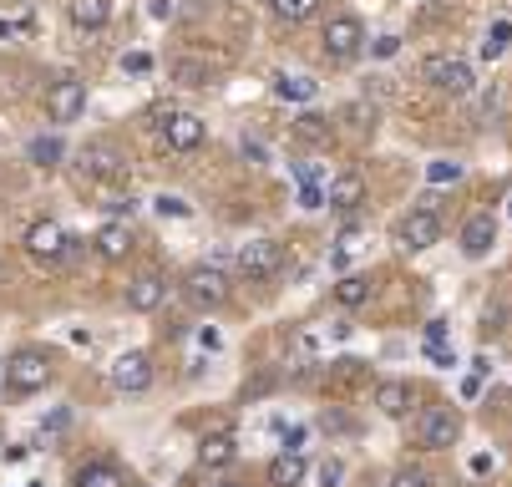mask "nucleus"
<instances>
[{
  "label": "nucleus",
  "instance_id": "1",
  "mask_svg": "<svg viewBox=\"0 0 512 487\" xmlns=\"http://www.w3.org/2000/svg\"><path fill=\"white\" fill-rule=\"evenodd\" d=\"M46 381H51V361H46L41 351H16V356L6 361V391L31 396V391H41Z\"/></svg>",
  "mask_w": 512,
  "mask_h": 487
},
{
  "label": "nucleus",
  "instance_id": "2",
  "mask_svg": "<svg viewBox=\"0 0 512 487\" xmlns=\"http://www.w3.org/2000/svg\"><path fill=\"white\" fill-rule=\"evenodd\" d=\"M416 437H421V447H431V452H447V447H457V437H462V416H457L452 406H431V411H421Z\"/></svg>",
  "mask_w": 512,
  "mask_h": 487
},
{
  "label": "nucleus",
  "instance_id": "3",
  "mask_svg": "<svg viewBox=\"0 0 512 487\" xmlns=\"http://www.w3.org/2000/svg\"><path fill=\"white\" fill-rule=\"evenodd\" d=\"M183 295H188V305H198V310H213V305H224V300H229V280H224V269H213V264H198V269L188 274Z\"/></svg>",
  "mask_w": 512,
  "mask_h": 487
},
{
  "label": "nucleus",
  "instance_id": "4",
  "mask_svg": "<svg viewBox=\"0 0 512 487\" xmlns=\"http://www.w3.org/2000/svg\"><path fill=\"white\" fill-rule=\"evenodd\" d=\"M421 77H426L436 92H452V97H467V92H472V66L457 61V56H431Z\"/></svg>",
  "mask_w": 512,
  "mask_h": 487
},
{
  "label": "nucleus",
  "instance_id": "5",
  "mask_svg": "<svg viewBox=\"0 0 512 487\" xmlns=\"http://www.w3.org/2000/svg\"><path fill=\"white\" fill-rule=\"evenodd\" d=\"M239 274L244 280H274V274L284 269V254H279V244L274 239H254V244H244L239 249Z\"/></svg>",
  "mask_w": 512,
  "mask_h": 487
},
{
  "label": "nucleus",
  "instance_id": "6",
  "mask_svg": "<svg viewBox=\"0 0 512 487\" xmlns=\"http://www.w3.org/2000/svg\"><path fill=\"white\" fill-rule=\"evenodd\" d=\"M82 112H87V82L61 77V82L46 92V117H51V122H77Z\"/></svg>",
  "mask_w": 512,
  "mask_h": 487
},
{
  "label": "nucleus",
  "instance_id": "7",
  "mask_svg": "<svg viewBox=\"0 0 512 487\" xmlns=\"http://www.w3.org/2000/svg\"><path fill=\"white\" fill-rule=\"evenodd\" d=\"M436 239H442V219H436V203L426 198L421 208H411L406 224H401V244L406 249H431Z\"/></svg>",
  "mask_w": 512,
  "mask_h": 487
},
{
  "label": "nucleus",
  "instance_id": "8",
  "mask_svg": "<svg viewBox=\"0 0 512 487\" xmlns=\"http://www.w3.org/2000/svg\"><path fill=\"white\" fill-rule=\"evenodd\" d=\"M112 386H117V391H127V396H142V391L153 386V361L142 356V351L117 356V361H112Z\"/></svg>",
  "mask_w": 512,
  "mask_h": 487
},
{
  "label": "nucleus",
  "instance_id": "9",
  "mask_svg": "<svg viewBox=\"0 0 512 487\" xmlns=\"http://www.w3.org/2000/svg\"><path fill=\"white\" fill-rule=\"evenodd\" d=\"M360 46H365V26H360L355 16H330V21H325V51H330L335 61H350Z\"/></svg>",
  "mask_w": 512,
  "mask_h": 487
},
{
  "label": "nucleus",
  "instance_id": "10",
  "mask_svg": "<svg viewBox=\"0 0 512 487\" xmlns=\"http://www.w3.org/2000/svg\"><path fill=\"white\" fill-rule=\"evenodd\" d=\"M66 244H71V239H66V229H61L56 219H36V224L26 229V254H31V259H46V264H51V259H66Z\"/></svg>",
  "mask_w": 512,
  "mask_h": 487
},
{
  "label": "nucleus",
  "instance_id": "11",
  "mask_svg": "<svg viewBox=\"0 0 512 487\" xmlns=\"http://www.w3.org/2000/svg\"><path fill=\"white\" fill-rule=\"evenodd\" d=\"M163 143H168L173 153H193V148L203 143V117H198V112H168Z\"/></svg>",
  "mask_w": 512,
  "mask_h": 487
},
{
  "label": "nucleus",
  "instance_id": "12",
  "mask_svg": "<svg viewBox=\"0 0 512 487\" xmlns=\"http://www.w3.org/2000/svg\"><path fill=\"white\" fill-rule=\"evenodd\" d=\"M163 300H168V280H163V274H137V280L127 285V305L137 315H153Z\"/></svg>",
  "mask_w": 512,
  "mask_h": 487
},
{
  "label": "nucleus",
  "instance_id": "13",
  "mask_svg": "<svg viewBox=\"0 0 512 487\" xmlns=\"http://www.w3.org/2000/svg\"><path fill=\"white\" fill-rule=\"evenodd\" d=\"M492 244H497V219L492 214H472L467 229H462V254L467 259H482Z\"/></svg>",
  "mask_w": 512,
  "mask_h": 487
},
{
  "label": "nucleus",
  "instance_id": "14",
  "mask_svg": "<svg viewBox=\"0 0 512 487\" xmlns=\"http://www.w3.org/2000/svg\"><path fill=\"white\" fill-rule=\"evenodd\" d=\"M71 487H127V472H122L117 462L97 457V462L77 467V477H71Z\"/></svg>",
  "mask_w": 512,
  "mask_h": 487
},
{
  "label": "nucleus",
  "instance_id": "15",
  "mask_svg": "<svg viewBox=\"0 0 512 487\" xmlns=\"http://www.w3.org/2000/svg\"><path fill=\"white\" fill-rule=\"evenodd\" d=\"M92 244H97V254H102V259H127V254H132V229H127L122 219H112V224H102V229H97V239H92Z\"/></svg>",
  "mask_w": 512,
  "mask_h": 487
},
{
  "label": "nucleus",
  "instance_id": "16",
  "mask_svg": "<svg viewBox=\"0 0 512 487\" xmlns=\"http://www.w3.org/2000/svg\"><path fill=\"white\" fill-rule=\"evenodd\" d=\"M360 198H365V178L360 173H340V178L325 183V203L330 208H355Z\"/></svg>",
  "mask_w": 512,
  "mask_h": 487
},
{
  "label": "nucleus",
  "instance_id": "17",
  "mask_svg": "<svg viewBox=\"0 0 512 487\" xmlns=\"http://www.w3.org/2000/svg\"><path fill=\"white\" fill-rule=\"evenodd\" d=\"M269 482L274 487H300L305 482V452H279L269 462Z\"/></svg>",
  "mask_w": 512,
  "mask_h": 487
},
{
  "label": "nucleus",
  "instance_id": "18",
  "mask_svg": "<svg viewBox=\"0 0 512 487\" xmlns=\"http://www.w3.org/2000/svg\"><path fill=\"white\" fill-rule=\"evenodd\" d=\"M82 158H87V173H97V178H122V173H127L122 153H117V148H107V143H92Z\"/></svg>",
  "mask_w": 512,
  "mask_h": 487
},
{
  "label": "nucleus",
  "instance_id": "19",
  "mask_svg": "<svg viewBox=\"0 0 512 487\" xmlns=\"http://www.w3.org/2000/svg\"><path fill=\"white\" fill-rule=\"evenodd\" d=\"M411 401H416V391H411L406 381H381V386H376V406H381L386 416H406Z\"/></svg>",
  "mask_w": 512,
  "mask_h": 487
},
{
  "label": "nucleus",
  "instance_id": "20",
  "mask_svg": "<svg viewBox=\"0 0 512 487\" xmlns=\"http://www.w3.org/2000/svg\"><path fill=\"white\" fill-rule=\"evenodd\" d=\"M107 16H112V6H107V0H71V21H77L82 31H97V26H107Z\"/></svg>",
  "mask_w": 512,
  "mask_h": 487
},
{
  "label": "nucleus",
  "instance_id": "21",
  "mask_svg": "<svg viewBox=\"0 0 512 487\" xmlns=\"http://www.w3.org/2000/svg\"><path fill=\"white\" fill-rule=\"evenodd\" d=\"M335 300H340L345 310H360L365 300H371V280H365V274H345V280L335 285Z\"/></svg>",
  "mask_w": 512,
  "mask_h": 487
},
{
  "label": "nucleus",
  "instance_id": "22",
  "mask_svg": "<svg viewBox=\"0 0 512 487\" xmlns=\"http://www.w3.org/2000/svg\"><path fill=\"white\" fill-rule=\"evenodd\" d=\"M198 457H203V467H229L239 457V447H234V437H203Z\"/></svg>",
  "mask_w": 512,
  "mask_h": 487
},
{
  "label": "nucleus",
  "instance_id": "23",
  "mask_svg": "<svg viewBox=\"0 0 512 487\" xmlns=\"http://www.w3.org/2000/svg\"><path fill=\"white\" fill-rule=\"evenodd\" d=\"M426 356H431L436 366H457L452 345H447V325H442V320H431V325H426Z\"/></svg>",
  "mask_w": 512,
  "mask_h": 487
},
{
  "label": "nucleus",
  "instance_id": "24",
  "mask_svg": "<svg viewBox=\"0 0 512 487\" xmlns=\"http://www.w3.org/2000/svg\"><path fill=\"white\" fill-rule=\"evenodd\" d=\"M269 11L279 21H289V26H300V21H310L320 11V0H269Z\"/></svg>",
  "mask_w": 512,
  "mask_h": 487
},
{
  "label": "nucleus",
  "instance_id": "25",
  "mask_svg": "<svg viewBox=\"0 0 512 487\" xmlns=\"http://www.w3.org/2000/svg\"><path fill=\"white\" fill-rule=\"evenodd\" d=\"M274 97H284V102H310V97H315V82H310V77H274Z\"/></svg>",
  "mask_w": 512,
  "mask_h": 487
},
{
  "label": "nucleus",
  "instance_id": "26",
  "mask_svg": "<svg viewBox=\"0 0 512 487\" xmlns=\"http://www.w3.org/2000/svg\"><path fill=\"white\" fill-rule=\"evenodd\" d=\"M295 132L305 137V143H325V137H330V117H320V112H300V117H295Z\"/></svg>",
  "mask_w": 512,
  "mask_h": 487
},
{
  "label": "nucleus",
  "instance_id": "27",
  "mask_svg": "<svg viewBox=\"0 0 512 487\" xmlns=\"http://www.w3.org/2000/svg\"><path fill=\"white\" fill-rule=\"evenodd\" d=\"M173 77H178L183 87H203V82H208V66H203V61H173Z\"/></svg>",
  "mask_w": 512,
  "mask_h": 487
},
{
  "label": "nucleus",
  "instance_id": "28",
  "mask_svg": "<svg viewBox=\"0 0 512 487\" xmlns=\"http://www.w3.org/2000/svg\"><path fill=\"white\" fill-rule=\"evenodd\" d=\"M56 158H61V137H36V143H31V163L51 168Z\"/></svg>",
  "mask_w": 512,
  "mask_h": 487
},
{
  "label": "nucleus",
  "instance_id": "29",
  "mask_svg": "<svg viewBox=\"0 0 512 487\" xmlns=\"http://www.w3.org/2000/svg\"><path fill=\"white\" fill-rule=\"evenodd\" d=\"M507 41H512V26H492L487 31V41H482V56L492 61V56H502L507 51Z\"/></svg>",
  "mask_w": 512,
  "mask_h": 487
},
{
  "label": "nucleus",
  "instance_id": "30",
  "mask_svg": "<svg viewBox=\"0 0 512 487\" xmlns=\"http://www.w3.org/2000/svg\"><path fill=\"white\" fill-rule=\"evenodd\" d=\"M153 208H158V214H163V219H188V214H193V208H188L183 198H173V193H163V198H153Z\"/></svg>",
  "mask_w": 512,
  "mask_h": 487
},
{
  "label": "nucleus",
  "instance_id": "31",
  "mask_svg": "<svg viewBox=\"0 0 512 487\" xmlns=\"http://www.w3.org/2000/svg\"><path fill=\"white\" fill-rule=\"evenodd\" d=\"M426 178H431V183H457V178H462V163H431Z\"/></svg>",
  "mask_w": 512,
  "mask_h": 487
},
{
  "label": "nucleus",
  "instance_id": "32",
  "mask_svg": "<svg viewBox=\"0 0 512 487\" xmlns=\"http://www.w3.org/2000/svg\"><path fill=\"white\" fill-rule=\"evenodd\" d=\"M122 72H132V77L153 72V56H148V51H132V56H122Z\"/></svg>",
  "mask_w": 512,
  "mask_h": 487
},
{
  "label": "nucleus",
  "instance_id": "33",
  "mask_svg": "<svg viewBox=\"0 0 512 487\" xmlns=\"http://www.w3.org/2000/svg\"><path fill=\"white\" fill-rule=\"evenodd\" d=\"M300 208H325V188L320 183H305L300 188Z\"/></svg>",
  "mask_w": 512,
  "mask_h": 487
},
{
  "label": "nucleus",
  "instance_id": "34",
  "mask_svg": "<svg viewBox=\"0 0 512 487\" xmlns=\"http://www.w3.org/2000/svg\"><path fill=\"white\" fill-rule=\"evenodd\" d=\"M391 487H426V472H416V467H401V472L391 477Z\"/></svg>",
  "mask_w": 512,
  "mask_h": 487
},
{
  "label": "nucleus",
  "instance_id": "35",
  "mask_svg": "<svg viewBox=\"0 0 512 487\" xmlns=\"http://www.w3.org/2000/svg\"><path fill=\"white\" fill-rule=\"evenodd\" d=\"M355 249H360V229H345V234H340V249H335V259H350Z\"/></svg>",
  "mask_w": 512,
  "mask_h": 487
},
{
  "label": "nucleus",
  "instance_id": "36",
  "mask_svg": "<svg viewBox=\"0 0 512 487\" xmlns=\"http://www.w3.org/2000/svg\"><path fill=\"white\" fill-rule=\"evenodd\" d=\"M340 477H345V467H340V462L330 457V462L320 467V487H340Z\"/></svg>",
  "mask_w": 512,
  "mask_h": 487
},
{
  "label": "nucleus",
  "instance_id": "37",
  "mask_svg": "<svg viewBox=\"0 0 512 487\" xmlns=\"http://www.w3.org/2000/svg\"><path fill=\"white\" fill-rule=\"evenodd\" d=\"M198 345H203V351H218V345H224V335H218V330H198Z\"/></svg>",
  "mask_w": 512,
  "mask_h": 487
},
{
  "label": "nucleus",
  "instance_id": "38",
  "mask_svg": "<svg viewBox=\"0 0 512 487\" xmlns=\"http://www.w3.org/2000/svg\"><path fill=\"white\" fill-rule=\"evenodd\" d=\"M300 442H305V427H289L284 432V452H300Z\"/></svg>",
  "mask_w": 512,
  "mask_h": 487
},
{
  "label": "nucleus",
  "instance_id": "39",
  "mask_svg": "<svg viewBox=\"0 0 512 487\" xmlns=\"http://www.w3.org/2000/svg\"><path fill=\"white\" fill-rule=\"evenodd\" d=\"M396 51H401V36H381L376 41V56H396Z\"/></svg>",
  "mask_w": 512,
  "mask_h": 487
},
{
  "label": "nucleus",
  "instance_id": "40",
  "mask_svg": "<svg viewBox=\"0 0 512 487\" xmlns=\"http://www.w3.org/2000/svg\"><path fill=\"white\" fill-rule=\"evenodd\" d=\"M218 487H244V482H218Z\"/></svg>",
  "mask_w": 512,
  "mask_h": 487
},
{
  "label": "nucleus",
  "instance_id": "41",
  "mask_svg": "<svg viewBox=\"0 0 512 487\" xmlns=\"http://www.w3.org/2000/svg\"><path fill=\"white\" fill-rule=\"evenodd\" d=\"M0 447H6V442H0Z\"/></svg>",
  "mask_w": 512,
  "mask_h": 487
}]
</instances>
